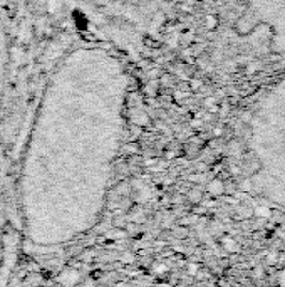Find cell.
I'll return each instance as SVG.
<instances>
[{
  "mask_svg": "<svg viewBox=\"0 0 285 287\" xmlns=\"http://www.w3.org/2000/svg\"><path fill=\"white\" fill-rule=\"evenodd\" d=\"M222 82L248 86L285 72V0H218L205 50Z\"/></svg>",
  "mask_w": 285,
  "mask_h": 287,
  "instance_id": "2",
  "label": "cell"
},
{
  "mask_svg": "<svg viewBox=\"0 0 285 287\" xmlns=\"http://www.w3.org/2000/svg\"><path fill=\"white\" fill-rule=\"evenodd\" d=\"M91 22L106 42L136 50L153 34L164 0H82Z\"/></svg>",
  "mask_w": 285,
  "mask_h": 287,
  "instance_id": "4",
  "label": "cell"
},
{
  "mask_svg": "<svg viewBox=\"0 0 285 287\" xmlns=\"http://www.w3.org/2000/svg\"><path fill=\"white\" fill-rule=\"evenodd\" d=\"M7 66H9V37L3 17L0 16V106L3 101V91H5Z\"/></svg>",
  "mask_w": 285,
  "mask_h": 287,
  "instance_id": "5",
  "label": "cell"
},
{
  "mask_svg": "<svg viewBox=\"0 0 285 287\" xmlns=\"http://www.w3.org/2000/svg\"><path fill=\"white\" fill-rule=\"evenodd\" d=\"M129 76L106 46L71 50L50 76L25 153L29 215H94L124 134Z\"/></svg>",
  "mask_w": 285,
  "mask_h": 287,
  "instance_id": "1",
  "label": "cell"
},
{
  "mask_svg": "<svg viewBox=\"0 0 285 287\" xmlns=\"http://www.w3.org/2000/svg\"><path fill=\"white\" fill-rule=\"evenodd\" d=\"M242 150L252 190L285 205V72L265 82L245 111Z\"/></svg>",
  "mask_w": 285,
  "mask_h": 287,
  "instance_id": "3",
  "label": "cell"
}]
</instances>
